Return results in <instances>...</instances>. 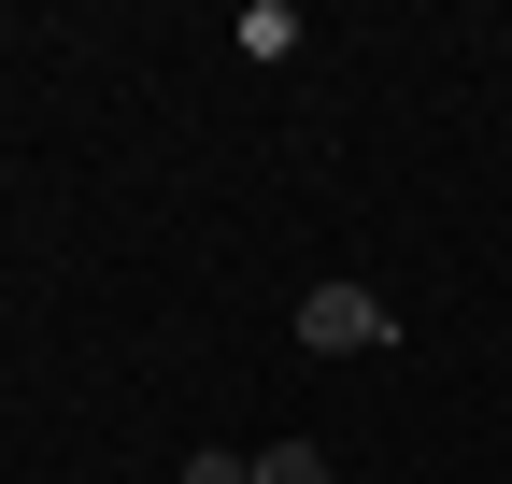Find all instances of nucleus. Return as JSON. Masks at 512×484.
<instances>
[{
    "instance_id": "nucleus-1",
    "label": "nucleus",
    "mask_w": 512,
    "mask_h": 484,
    "mask_svg": "<svg viewBox=\"0 0 512 484\" xmlns=\"http://www.w3.org/2000/svg\"><path fill=\"white\" fill-rule=\"evenodd\" d=\"M384 342H399L384 285H356V271H313V299H299V356H384Z\"/></svg>"
},
{
    "instance_id": "nucleus-2",
    "label": "nucleus",
    "mask_w": 512,
    "mask_h": 484,
    "mask_svg": "<svg viewBox=\"0 0 512 484\" xmlns=\"http://www.w3.org/2000/svg\"><path fill=\"white\" fill-rule=\"evenodd\" d=\"M256 484H328V456L313 442H256Z\"/></svg>"
},
{
    "instance_id": "nucleus-3",
    "label": "nucleus",
    "mask_w": 512,
    "mask_h": 484,
    "mask_svg": "<svg viewBox=\"0 0 512 484\" xmlns=\"http://www.w3.org/2000/svg\"><path fill=\"white\" fill-rule=\"evenodd\" d=\"M185 484H256V456H228V442H200V456H185Z\"/></svg>"
}]
</instances>
